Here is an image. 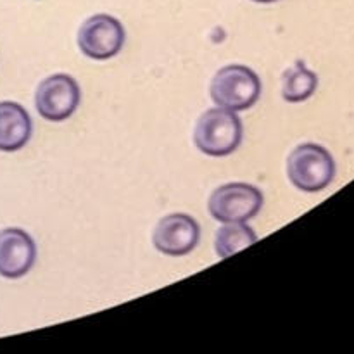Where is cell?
<instances>
[{
  "label": "cell",
  "instance_id": "obj_1",
  "mask_svg": "<svg viewBox=\"0 0 354 354\" xmlns=\"http://www.w3.org/2000/svg\"><path fill=\"white\" fill-rule=\"evenodd\" d=\"M194 142L206 156L223 158L237 151L242 142V121L235 111L225 107L207 109L197 120Z\"/></svg>",
  "mask_w": 354,
  "mask_h": 354
},
{
  "label": "cell",
  "instance_id": "obj_9",
  "mask_svg": "<svg viewBox=\"0 0 354 354\" xmlns=\"http://www.w3.org/2000/svg\"><path fill=\"white\" fill-rule=\"evenodd\" d=\"M33 124L28 111L21 104L0 102V151L14 152L30 142Z\"/></svg>",
  "mask_w": 354,
  "mask_h": 354
},
{
  "label": "cell",
  "instance_id": "obj_8",
  "mask_svg": "<svg viewBox=\"0 0 354 354\" xmlns=\"http://www.w3.org/2000/svg\"><path fill=\"white\" fill-rule=\"evenodd\" d=\"M37 259L33 239L21 228H6L0 232V275L6 279H21L26 275Z\"/></svg>",
  "mask_w": 354,
  "mask_h": 354
},
{
  "label": "cell",
  "instance_id": "obj_10",
  "mask_svg": "<svg viewBox=\"0 0 354 354\" xmlns=\"http://www.w3.org/2000/svg\"><path fill=\"white\" fill-rule=\"evenodd\" d=\"M318 86V76L304 66V62H296L290 69L283 73L282 97L290 104L303 102L310 99Z\"/></svg>",
  "mask_w": 354,
  "mask_h": 354
},
{
  "label": "cell",
  "instance_id": "obj_5",
  "mask_svg": "<svg viewBox=\"0 0 354 354\" xmlns=\"http://www.w3.org/2000/svg\"><path fill=\"white\" fill-rule=\"evenodd\" d=\"M80 99L82 93L76 80L64 73H57L45 78L38 85L35 106L44 120L59 123L73 116V113L78 109Z\"/></svg>",
  "mask_w": 354,
  "mask_h": 354
},
{
  "label": "cell",
  "instance_id": "obj_11",
  "mask_svg": "<svg viewBox=\"0 0 354 354\" xmlns=\"http://www.w3.org/2000/svg\"><path fill=\"white\" fill-rule=\"evenodd\" d=\"M256 234L244 223H227L216 234V252L221 259L237 254L256 242Z\"/></svg>",
  "mask_w": 354,
  "mask_h": 354
},
{
  "label": "cell",
  "instance_id": "obj_2",
  "mask_svg": "<svg viewBox=\"0 0 354 354\" xmlns=\"http://www.w3.org/2000/svg\"><path fill=\"white\" fill-rule=\"evenodd\" d=\"M287 175L303 192H320L335 176V161L330 152L318 144H301L287 159Z\"/></svg>",
  "mask_w": 354,
  "mask_h": 354
},
{
  "label": "cell",
  "instance_id": "obj_3",
  "mask_svg": "<svg viewBox=\"0 0 354 354\" xmlns=\"http://www.w3.org/2000/svg\"><path fill=\"white\" fill-rule=\"evenodd\" d=\"M209 92L218 107L245 111L258 102L261 95V82L252 69L242 64H230L214 75Z\"/></svg>",
  "mask_w": 354,
  "mask_h": 354
},
{
  "label": "cell",
  "instance_id": "obj_4",
  "mask_svg": "<svg viewBox=\"0 0 354 354\" xmlns=\"http://www.w3.org/2000/svg\"><path fill=\"white\" fill-rule=\"evenodd\" d=\"M207 206L211 216L221 223H245L261 211L263 194L249 183H227L211 194Z\"/></svg>",
  "mask_w": 354,
  "mask_h": 354
},
{
  "label": "cell",
  "instance_id": "obj_7",
  "mask_svg": "<svg viewBox=\"0 0 354 354\" xmlns=\"http://www.w3.org/2000/svg\"><path fill=\"white\" fill-rule=\"evenodd\" d=\"M201 239L199 223L183 213L168 214L154 228L152 242L156 249L166 256H185L196 249Z\"/></svg>",
  "mask_w": 354,
  "mask_h": 354
},
{
  "label": "cell",
  "instance_id": "obj_12",
  "mask_svg": "<svg viewBox=\"0 0 354 354\" xmlns=\"http://www.w3.org/2000/svg\"><path fill=\"white\" fill-rule=\"evenodd\" d=\"M254 2H259V3H272V2H277V0H254Z\"/></svg>",
  "mask_w": 354,
  "mask_h": 354
},
{
  "label": "cell",
  "instance_id": "obj_6",
  "mask_svg": "<svg viewBox=\"0 0 354 354\" xmlns=\"http://www.w3.org/2000/svg\"><path fill=\"white\" fill-rule=\"evenodd\" d=\"M80 50L90 59L106 61L120 54L124 45V28L109 14H95L78 31Z\"/></svg>",
  "mask_w": 354,
  "mask_h": 354
}]
</instances>
